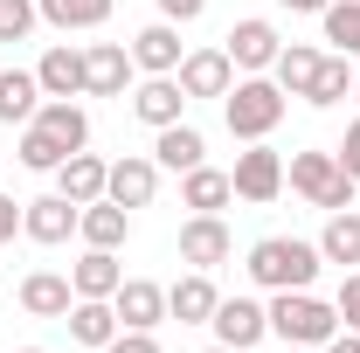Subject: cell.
Wrapping results in <instances>:
<instances>
[{
  "label": "cell",
  "instance_id": "1",
  "mask_svg": "<svg viewBox=\"0 0 360 353\" xmlns=\"http://www.w3.org/2000/svg\"><path fill=\"white\" fill-rule=\"evenodd\" d=\"M319 243H298V236H264V243H250V284H264V291H312L319 277Z\"/></svg>",
  "mask_w": 360,
  "mask_h": 353
},
{
  "label": "cell",
  "instance_id": "2",
  "mask_svg": "<svg viewBox=\"0 0 360 353\" xmlns=\"http://www.w3.org/2000/svg\"><path fill=\"white\" fill-rule=\"evenodd\" d=\"M222 125L243 146L250 139H270L277 125H284V90H277V77H236L222 97Z\"/></svg>",
  "mask_w": 360,
  "mask_h": 353
},
{
  "label": "cell",
  "instance_id": "3",
  "mask_svg": "<svg viewBox=\"0 0 360 353\" xmlns=\"http://www.w3.org/2000/svg\"><path fill=\"white\" fill-rule=\"evenodd\" d=\"M270 333L284 347H326L340 333V312L312 291H270Z\"/></svg>",
  "mask_w": 360,
  "mask_h": 353
},
{
  "label": "cell",
  "instance_id": "4",
  "mask_svg": "<svg viewBox=\"0 0 360 353\" xmlns=\"http://www.w3.org/2000/svg\"><path fill=\"white\" fill-rule=\"evenodd\" d=\"M284 180H291V194H305V201H312V208H326V215L354 208V187H360V180L340 167V153H291Z\"/></svg>",
  "mask_w": 360,
  "mask_h": 353
},
{
  "label": "cell",
  "instance_id": "5",
  "mask_svg": "<svg viewBox=\"0 0 360 353\" xmlns=\"http://www.w3.org/2000/svg\"><path fill=\"white\" fill-rule=\"evenodd\" d=\"M229 187H236V201H277L284 194V153H270L264 139H250L243 153H236V167H229Z\"/></svg>",
  "mask_w": 360,
  "mask_h": 353
},
{
  "label": "cell",
  "instance_id": "6",
  "mask_svg": "<svg viewBox=\"0 0 360 353\" xmlns=\"http://www.w3.org/2000/svg\"><path fill=\"white\" fill-rule=\"evenodd\" d=\"M84 97H132V49L84 42Z\"/></svg>",
  "mask_w": 360,
  "mask_h": 353
},
{
  "label": "cell",
  "instance_id": "7",
  "mask_svg": "<svg viewBox=\"0 0 360 353\" xmlns=\"http://www.w3.org/2000/svg\"><path fill=\"white\" fill-rule=\"evenodd\" d=\"M229 63H236V70H243V77H270V63H277V49H284V35H277V28H270L264 14H250V21H236V28H229Z\"/></svg>",
  "mask_w": 360,
  "mask_h": 353
},
{
  "label": "cell",
  "instance_id": "8",
  "mask_svg": "<svg viewBox=\"0 0 360 353\" xmlns=\"http://www.w3.org/2000/svg\"><path fill=\"white\" fill-rule=\"evenodd\" d=\"M229 250H236V236H229L222 215H187V222H180V264H187V270L229 264Z\"/></svg>",
  "mask_w": 360,
  "mask_h": 353
},
{
  "label": "cell",
  "instance_id": "9",
  "mask_svg": "<svg viewBox=\"0 0 360 353\" xmlns=\"http://www.w3.org/2000/svg\"><path fill=\"white\" fill-rule=\"evenodd\" d=\"M77 201H63V194H35V201H21V236L28 243H42V250H56V243H70L77 236Z\"/></svg>",
  "mask_w": 360,
  "mask_h": 353
},
{
  "label": "cell",
  "instance_id": "10",
  "mask_svg": "<svg viewBox=\"0 0 360 353\" xmlns=\"http://www.w3.org/2000/svg\"><path fill=\"white\" fill-rule=\"evenodd\" d=\"M208 326H215V340H222V347L250 353L257 340H270V305H257V298H222Z\"/></svg>",
  "mask_w": 360,
  "mask_h": 353
},
{
  "label": "cell",
  "instance_id": "11",
  "mask_svg": "<svg viewBox=\"0 0 360 353\" xmlns=\"http://www.w3.org/2000/svg\"><path fill=\"white\" fill-rule=\"evenodd\" d=\"M174 77H180V90H187V104H194V97H229L236 63H229V49H187Z\"/></svg>",
  "mask_w": 360,
  "mask_h": 353
},
{
  "label": "cell",
  "instance_id": "12",
  "mask_svg": "<svg viewBox=\"0 0 360 353\" xmlns=\"http://www.w3.org/2000/svg\"><path fill=\"white\" fill-rule=\"evenodd\" d=\"M104 194H111L118 208H153V194H160V160H153V153H125V160H111Z\"/></svg>",
  "mask_w": 360,
  "mask_h": 353
},
{
  "label": "cell",
  "instance_id": "13",
  "mask_svg": "<svg viewBox=\"0 0 360 353\" xmlns=\"http://www.w3.org/2000/svg\"><path fill=\"white\" fill-rule=\"evenodd\" d=\"M111 312H118V326H132V333H160V326H167V284L125 277L118 298H111Z\"/></svg>",
  "mask_w": 360,
  "mask_h": 353
},
{
  "label": "cell",
  "instance_id": "14",
  "mask_svg": "<svg viewBox=\"0 0 360 353\" xmlns=\"http://www.w3.org/2000/svg\"><path fill=\"white\" fill-rule=\"evenodd\" d=\"M215 305H222L215 270H187V277H174V284H167V319H180V326H208V319H215Z\"/></svg>",
  "mask_w": 360,
  "mask_h": 353
},
{
  "label": "cell",
  "instance_id": "15",
  "mask_svg": "<svg viewBox=\"0 0 360 353\" xmlns=\"http://www.w3.org/2000/svg\"><path fill=\"white\" fill-rule=\"evenodd\" d=\"M180 56H187V49H180L174 21H146V28L132 35V70H146V77H174Z\"/></svg>",
  "mask_w": 360,
  "mask_h": 353
},
{
  "label": "cell",
  "instance_id": "16",
  "mask_svg": "<svg viewBox=\"0 0 360 353\" xmlns=\"http://www.w3.org/2000/svg\"><path fill=\"white\" fill-rule=\"evenodd\" d=\"M180 111H187V90H180V77H146V84H132V118L139 125H180Z\"/></svg>",
  "mask_w": 360,
  "mask_h": 353
},
{
  "label": "cell",
  "instance_id": "17",
  "mask_svg": "<svg viewBox=\"0 0 360 353\" xmlns=\"http://www.w3.org/2000/svg\"><path fill=\"white\" fill-rule=\"evenodd\" d=\"M14 298H21V312H28V319H70L77 284H70V277H56V270H28Z\"/></svg>",
  "mask_w": 360,
  "mask_h": 353
},
{
  "label": "cell",
  "instance_id": "18",
  "mask_svg": "<svg viewBox=\"0 0 360 353\" xmlns=\"http://www.w3.org/2000/svg\"><path fill=\"white\" fill-rule=\"evenodd\" d=\"M104 180H111V160H97V153H70V160L56 167V194L77 201V208H90V201H104Z\"/></svg>",
  "mask_w": 360,
  "mask_h": 353
},
{
  "label": "cell",
  "instance_id": "19",
  "mask_svg": "<svg viewBox=\"0 0 360 353\" xmlns=\"http://www.w3.org/2000/svg\"><path fill=\"white\" fill-rule=\"evenodd\" d=\"M229 201H236V187H229L222 167H208V160H201V167H187V174H180V208H194V215H222Z\"/></svg>",
  "mask_w": 360,
  "mask_h": 353
},
{
  "label": "cell",
  "instance_id": "20",
  "mask_svg": "<svg viewBox=\"0 0 360 353\" xmlns=\"http://www.w3.org/2000/svg\"><path fill=\"white\" fill-rule=\"evenodd\" d=\"M35 125H42L63 153H84V146H90V111H84V104H70V97H42Z\"/></svg>",
  "mask_w": 360,
  "mask_h": 353
},
{
  "label": "cell",
  "instance_id": "21",
  "mask_svg": "<svg viewBox=\"0 0 360 353\" xmlns=\"http://www.w3.org/2000/svg\"><path fill=\"white\" fill-rule=\"evenodd\" d=\"M77 236H84L90 250H118V243L132 236V208H118V201L104 194V201H90L84 215H77Z\"/></svg>",
  "mask_w": 360,
  "mask_h": 353
},
{
  "label": "cell",
  "instance_id": "22",
  "mask_svg": "<svg viewBox=\"0 0 360 353\" xmlns=\"http://www.w3.org/2000/svg\"><path fill=\"white\" fill-rule=\"evenodd\" d=\"M35 84H42V97H84V49L56 42L42 63H35Z\"/></svg>",
  "mask_w": 360,
  "mask_h": 353
},
{
  "label": "cell",
  "instance_id": "23",
  "mask_svg": "<svg viewBox=\"0 0 360 353\" xmlns=\"http://www.w3.org/2000/svg\"><path fill=\"white\" fill-rule=\"evenodd\" d=\"M153 160H160L167 174H187V167H201V160H208V139L194 132L187 118H180V125H160V132H153Z\"/></svg>",
  "mask_w": 360,
  "mask_h": 353
},
{
  "label": "cell",
  "instance_id": "24",
  "mask_svg": "<svg viewBox=\"0 0 360 353\" xmlns=\"http://www.w3.org/2000/svg\"><path fill=\"white\" fill-rule=\"evenodd\" d=\"M70 284H77V298H118V284H125L118 250H84V257L70 264Z\"/></svg>",
  "mask_w": 360,
  "mask_h": 353
},
{
  "label": "cell",
  "instance_id": "25",
  "mask_svg": "<svg viewBox=\"0 0 360 353\" xmlns=\"http://www.w3.org/2000/svg\"><path fill=\"white\" fill-rule=\"evenodd\" d=\"M63 326H70V340H77V347H97V353L118 340V312H111V298H77Z\"/></svg>",
  "mask_w": 360,
  "mask_h": 353
},
{
  "label": "cell",
  "instance_id": "26",
  "mask_svg": "<svg viewBox=\"0 0 360 353\" xmlns=\"http://www.w3.org/2000/svg\"><path fill=\"white\" fill-rule=\"evenodd\" d=\"M319 63H326V49L284 42V49H277V63H270V77H277V90H284V97H305V90H312V77H319Z\"/></svg>",
  "mask_w": 360,
  "mask_h": 353
},
{
  "label": "cell",
  "instance_id": "27",
  "mask_svg": "<svg viewBox=\"0 0 360 353\" xmlns=\"http://www.w3.org/2000/svg\"><path fill=\"white\" fill-rule=\"evenodd\" d=\"M35 111H42L35 70H0V125H28Z\"/></svg>",
  "mask_w": 360,
  "mask_h": 353
},
{
  "label": "cell",
  "instance_id": "28",
  "mask_svg": "<svg viewBox=\"0 0 360 353\" xmlns=\"http://www.w3.org/2000/svg\"><path fill=\"white\" fill-rule=\"evenodd\" d=\"M319 257L340 270L360 264V208H340V215H326V236H319Z\"/></svg>",
  "mask_w": 360,
  "mask_h": 353
},
{
  "label": "cell",
  "instance_id": "29",
  "mask_svg": "<svg viewBox=\"0 0 360 353\" xmlns=\"http://www.w3.org/2000/svg\"><path fill=\"white\" fill-rule=\"evenodd\" d=\"M35 7H42L49 28H63V35H70V28H104L118 0H35Z\"/></svg>",
  "mask_w": 360,
  "mask_h": 353
},
{
  "label": "cell",
  "instance_id": "30",
  "mask_svg": "<svg viewBox=\"0 0 360 353\" xmlns=\"http://www.w3.org/2000/svg\"><path fill=\"white\" fill-rule=\"evenodd\" d=\"M347 97H354V63H347V56H326L319 77H312V90H305V104L333 111V104H347Z\"/></svg>",
  "mask_w": 360,
  "mask_h": 353
},
{
  "label": "cell",
  "instance_id": "31",
  "mask_svg": "<svg viewBox=\"0 0 360 353\" xmlns=\"http://www.w3.org/2000/svg\"><path fill=\"white\" fill-rule=\"evenodd\" d=\"M319 21H326V42H333V56L360 63V0H333Z\"/></svg>",
  "mask_w": 360,
  "mask_h": 353
},
{
  "label": "cell",
  "instance_id": "32",
  "mask_svg": "<svg viewBox=\"0 0 360 353\" xmlns=\"http://www.w3.org/2000/svg\"><path fill=\"white\" fill-rule=\"evenodd\" d=\"M63 160H70V153H63V146H56L35 118H28V125H21V167H28V174H56Z\"/></svg>",
  "mask_w": 360,
  "mask_h": 353
},
{
  "label": "cell",
  "instance_id": "33",
  "mask_svg": "<svg viewBox=\"0 0 360 353\" xmlns=\"http://www.w3.org/2000/svg\"><path fill=\"white\" fill-rule=\"evenodd\" d=\"M35 21H42V7H35V0H0V42H21Z\"/></svg>",
  "mask_w": 360,
  "mask_h": 353
},
{
  "label": "cell",
  "instance_id": "34",
  "mask_svg": "<svg viewBox=\"0 0 360 353\" xmlns=\"http://www.w3.org/2000/svg\"><path fill=\"white\" fill-rule=\"evenodd\" d=\"M333 312H340V326H347V333H360V270H347V284H340Z\"/></svg>",
  "mask_w": 360,
  "mask_h": 353
},
{
  "label": "cell",
  "instance_id": "35",
  "mask_svg": "<svg viewBox=\"0 0 360 353\" xmlns=\"http://www.w3.org/2000/svg\"><path fill=\"white\" fill-rule=\"evenodd\" d=\"M201 14H208V0H160V21H174V28L201 21Z\"/></svg>",
  "mask_w": 360,
  "mask_h": 353
},
{
  "label": "cell",
  "instance_id": "36",
  "mask_svg": "<svg viewBox=\"0 0 360 353\" xmlns=\"http://www.w3.org/2000/svg\"><path fill=\"white\" fill-rule=\"evenodd\" d=\"M104 353H160V340H153V333H132V326H118V340H111Z\"/></svg>",
  "mask_w": 360,
  "mask_h": 353
},
{
  "label": "cell",
  "instance_id": "37",
  "mask_svg": "<svg viewBox=\"0 0 360 353\" xmlns=\"http://www.w3.org/2000/svg\"><path fill=\"white\" fill-rule=\"evenodd\" d=\"M333 153H340V167H347V174L360 180V118H354V125H347V139H340Z\"/></svg>",
  "mask_w": 360,
  "mask_h": 353
},
{
  "label": "cell",
  "instance_id": "38",
  "mask_svg": "<svg viewBox=\"0 0 360 353\" xmlns=\"http://www.w3.org/2000/svg\"><path fill=\"white\" fill-rule=\"evenodd\" d=\"M14 229H21V201H7V194H0V243H7Z\"/></svg>",
  "mask_w": 360,
  "mask_h": 353
},
{
  "label": "cell",
  "instance_id": "39",
  "mask_svg": "<svg viewBox=\"0 0 360 353\" xmlns=\"http://www.w3.org/2000/svg\"><path fill=\"white\" fill-rule=\"evenodd\" d=\"M319 353H360V333H347V326H340V333H333V340H326Z\"/></svg>",
  "mask_w": 360,
  "mask_h": 353
},
{
  "label": "cell",
  "instance_id": "40",
  "mask_svg": "<svg viewBox=\"0 0 360 353\" xmlns=\"http://www.w3.org/2000/svg\"><path fill=\"white\" fill-rule=\"evenodd\" d=\"M277 7H291V14H326L333 0H277Z\"/></svg>",
  "mask_w": 360,
  "mask_h": 353
},
{
  "label": "cell",
  "instance_id": "41",
  "mask_svg": "<svg viewBox=\"0 0 360 353\" xmlns=\"http://www.w3.org/2000/svg\"><path fill=\"white\" fill-rule=\"evenodd\" d=\"M208 353H236V347H222V340H215V347H208Z\"/></svg>",
  "mask_w": 360,
  "mask_h": 353
},
{
  "label": "cell",
  "instance_id": "42",
  "mask_svg": "<svg viewBox=\"0 0 360 353\" xmlns=\"http://www.w3.org/2000/svg\"><path fill=\"white\" fill-rule=\"evenodd\" d=\"M14 353H42V347H14Z\"/></svg>",
  "mask_w": 360,
  "mask_h": 353
},
{
  "label": "cell",
  "instance_id": "43",
  "mask_svg": "<svg viewBox=\"0 0 360 353\" xmlns=\"http://www.w3.org/2000/svg\"><path fill=\"white\" fill-rule=\"evenodd\" d=\"M291 353H319V347H291Z\"/></svg>",
  "mask_w": 360,
  "mask_h": 353
},
{
  "label": "cell",
  "instance_id": "44",
  "mask_svg": "<svg viewBox=\"0 0 360 353\" xmlns=\"http://www.w3.org/2000/svg\"><path fill=\"white\" fill-rule=\"evenodd\" d=\"M354 97H360V70H354Z\"/></svg>",
  "mask_w": 360,
  "mask_h": 353
}]
</instances>
